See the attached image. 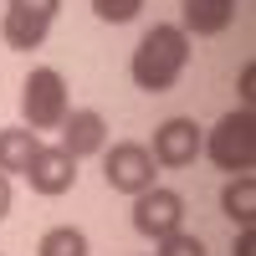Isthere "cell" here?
<instances>
[{"instance_id": "cell-1", "label": "cell", "mask_w": 256, "mask_h": 256, "mask_svg": "<svg viewBox=\"0 0 256 256\" xmlns=\"http://www.w3.org/2000/svg\"><path fill=\"white\" fill-rule=\"evenodd\" d=\"M184 67H190V36L180 26L144 31V41L134 46V62H128L134 88H144V92H169L184 77Z\"/></svg>"}, {"instance_id": "cell-2", "label": "cell", "mask_w": 256, "mask_h": 256, "mask_svg": "<svg viewBox=\"0 0 256 256\" xmlns=\"http://www.w3.org/2000/svg\"><path fill=\"white\" fill-rule=\"evenodd\" d=\"M200 154H210V164L226 169V174H246L256 164V113L241 108V113H226L210 138H200Z\"/></svg>"}, {"instance_id": "cell-3", "label": "cell", "mask_w": 256, "mask_h": 256, "mask_svg": "<svg viewBox=\"0 0 256 256\" xmlns=\"http://www.w3.org/2000/svg\"><path fill=\"white\" fill-rule=\"evenodd\" d=\"M67 113H72V102H67L62 72L56 67H31V77L20 82V118H26V128L46 134V128H62Z\"/></svg>"}, {"instance_id": "cell-4", "label": "cell", "mask_w": 256, "mask_h": 256, "mask_svg": "<svg viewBox=\"0 0 256 256\" xmlns=\"http://www.w3.org/2000/svg\"><path fill=\"white\" fill-rule=\"evenodd\" d=\"M154 174H159V164L148 154V144L123 138L113 148H102V180H108L113 195H144V190H154Z\"/></svg>"}, {"instance_id": "cell-5", "label": "cell", "mask_w": 256, "mask_h": 256, "mask_svg": "<svg viewBox=\"0 0 256 256\" xmlns=\"http://www.w3.org/2000/svg\"><path fill=\"white\" fill-rule=\"evenodd\" d=\"M62 10V0H6V16H0V41L10 52H36L46 41L52 20Z\"/></svg>"}, {"instance_id": "cell-6", "label": "cell", "mask_w": 256, "mask_h": 256, "mask_svg": "<svg viewBox=\"0 0 256 256\" xmlns=\"http://www.w3.org/2000/svg\"><path fill=\"white\" fill-rule=\"evenodd\" d=\"M180 226H184V195L180 190L154 184V190H144V195H134V230L138 236L164 241L169 230H180Z\"/></svg>"}, {"instance_id": "cell-7", "label": "cell", "mask_w": 256, "mask_h": 256, "mask_svg": "<svg viewBox=\"0 0 256 256\" xmlns=\"http://www.w3.org/2000/svg\"><path fill=\"white\" fill-rule=\"evenodd\" d=\"M200 123L195 118H164L154 128V144H148V154H154L159 169H190L200 159Z\"/></svg>"}, {"instance_id": "cell-8", "label": "cell", "mask_w": 256, "mask_h": 256, "mask_svg": "<svg viewBox=\"0 0 256 256\" xmlns=\"http://www.w3.org/2000/svg\"><path fill=\"white\" fill-rule=\"evenodd\" d=\"M26 180H31L36 195L56 200V195H67V190L77 184V159L62 144H41L36 154H31V164H26Z\"/></svg>"}, {"instance_id": "cell-9", "label": "cell", "mask_w": 256, "mask_h": 256, "mask_svg": "<svg viewBox=\"0 0 256 256\" xmlns=\"http://www.w3.org/2000/svg\"><path fill=\"white\" fill-rule=\"evenodd\" d=\"M56 134H62V148H67L72 159H88V154H102V148H108V118L98 108H72Z\"/></svg>"}, {"instance_id": "cell-10", "label": "cell", "mask_w": 256, "mask_h": 256, "mask_svg": "<svg viewBox=\"0 0 256 256\" xmlns=\"http://www.w3.org/2000/svg\"><path fill=\"white\" fill-rule=\"evenodd\" d=\"M230 20H236V0H184L180 6L184 36H220Z\"/></svg>"}, {"instance_id": "cell-11", "label": "cell", "mask_w": 256, "mask_h": 256, "mask_svg": "<svg viewBox=\"0 0 256 256\" xmlns=\"http://www.w3.org/2000/svg\"><path fill=\"white\" fill-rule=\"evenodd\" d=\"M36 148H41L36 128H0V174H26Z\"/></svg>"}, {"instance_id": "cell-12", "label": "cell", "mask_w": 256, "mask_h": 256, "mask_svg": "<svg viewBox=\"0 0 256 256\" xmlns=\"http://www.w3.org/2000/svg\"><path fill=\"white\" fill-rule=\"evenodd\" d=\"M220 210L236 226H256V180L251 174H230V184L220 190Z\"/></svg>"}, {"instance_id": "cell-13", "label": "cell", "mask_w": 256, "mask_h": 256, "mask_svg": "<svg viewBox=\"0 0 256 256\" xmlns=\"http://www.w3.org/2000/svg\"><path fill=\"white\" fill-rule=\"evenodd\" d=\"M36 256H88V236L77 226H52L36 241Z\"/></svg>"}, {"instance_id": "cell-14", "label": "cell", "mask_w": 256, "mask_h": 256, "mask_svg": "<svg viewBox=\"0 0 256 256\" xmlns=\"http://www.w3.org/2000/svg\"><path fill=\"white\" fill-rule=\"evenodd\" d=\"M138 10H144V0H92V16L102 26H128Z\"/></svg>"}, {"instance_id": "cell-15", "label": "cell", "mask_w": 256, "mask_h": 256, "mask_svg": "<svg viewBox=\"0 0 256 256\" xmlns=\"http://www.w3.org/2000/svg\"><path fill=\"white\" fill-rule=\"evenodd\" d=\"M154 246H159L154 256H210V251H205V241H200V236H190L184 226H180V230H169V236H164V241H154Z\"/></svg>"}, {"instance_id": "cell-16", "label": "cell", "mask_w": 256, "mask_h": 256, "mask_svg": "<svg viewBox=\"0 0 256 256\" xmlns=\"http://www.w3.org/2000/svg\"><path fill=\"white\" fill-rule=\"evenodd\" d=\"M236 256H256V230L241 226V236H236Z\"/></svg>"}, {"instance_id": "cell-17", "label": "cell", "mask_w": 256, "mask_h": 256, "mask_svg": "<svg viewBox=\"0 0 256 256\" xmlns=\"http://www.w3.org/2000/svg\"><path fill=\"white\" fill-rule=\"evenodd\" d=\"M241 98H246V102L256 98V67H251V62L241 67Z\"/></svg>"}, {"instance_id": "cell-18", "label": "cell", "mask_w": 256, "mask_h": 256, "mask_svg": "<svg viewBox=\"0 0 256 256\" xmlns=\"http://www.w3.org/2000/svg\"><path fill=\"white\" fill-rule=\"evenodd\" d=\"M10 216V174H0V220Z\"/></svg>"}]
</instances>
